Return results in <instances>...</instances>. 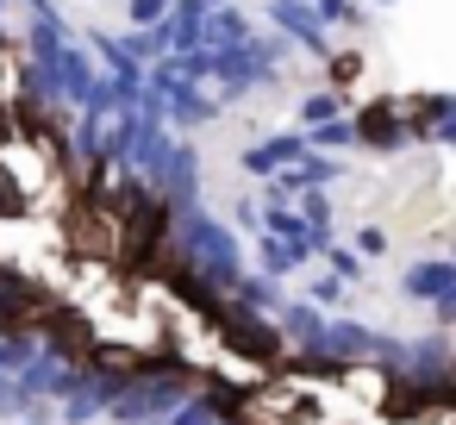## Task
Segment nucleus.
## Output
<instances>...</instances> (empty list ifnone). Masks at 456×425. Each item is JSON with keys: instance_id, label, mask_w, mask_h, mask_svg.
<instances>
[{"instance_id": "nucleus-9", "label": "nucleus", "mask_w": 456, "mask_h": 425, "mask_svg": "<svg viewBox=\"0 0 456 425\" xmlns=\"http://www.w3.org/2000/svg\"><path fill=\"white\" fill-rule=\"evenodd\" d=\"M331 269H338L344 282H356V275H362V269H356V257H344V250H331Z\"/></svg>"}, {"instance_id": "nucleus-7", "label": "nucleus", "mask_w": 456, "mask_h": 425, "mask_svg": "<svg viewBox=\"0 0 456 425\" xmlns=\"http://www.w3.org/2000/svg\"><path fill=\"white\" fill-rule=\"evenodd\" d=\"M319 331H325V325H319V313H313V306H288V338H294V344L319 350Z\"/></svg>"}, {"instance_id": "nucleus-6", "label": "nucleus", "mask_w": 456, "mask_h": 425, "mask_svg": "<svg viewBox=\"0 0 456 425\" xmlns=\"http://www.w3.org/2000/svg\"><path fill=\"white\" fill-rule=\"evenodd\" d=\"M163 425H232V419L213 406V394H188V400H182V406H175Z\"/></svg>"}, {"instance_id": "nucleus-5", "label": "nucleus", "mask_w": 456, "mask_h": 425, "mask_svg": "<svg viewBox=\"0 0 456 425\" xmlns=\"http://www.w3.org/2000/svg\"><path fill=\"white\" fill-rule=\"evenodd\" d=\"M456 288V263H419V269H406V294L412 300H444Z\"/></svg>"}, {"instance_id": "nucleus-2", "label": "nucleus", "mask_w": 456, "mask_h": 425, "mask_svg": "<svg viewBox=\"0 0 456 425\" xmlns=\"http://www.w3.org/2000/svg\"><path fill=\"white\" fill-rule=\"evenodd\" d=\"M219 331H225V344L232 350H244V356H256V363H269V356H281V338L250 313V306H238V313H225L219 319Z\"/></svg>"}, {"instance_id": "nucleus-3", "label": "nucleus", "mask_w": 456, "mask_h": 425, "mask_svg": "<svg viewBox=\"0 0 456 425\" xmlns=\"http://www.w3.org/2000/svg\"><path fill=\"white\" fill-rule=\"evenodd\" d=\"M319 350H331V356H344V363H350V356H375V350H381V338H375L369 325L338 319V325H325V331H319Z\"/></svg>"}, {"instance_id": "nucleus-1", "label": "nucleus", "mask_w": 456, "mask_h": 425, "mask_svg": "<svg viewBox=\"0 0 456 425\" xmlns=\"http://www.w3.org/2000/svg\"><path fill=\"white\" fill-rule=\"evenodd\" d=\"M182 400H188V369H163V375H151V381H138V375H132V388L113 400V419H119V425L169 419Z\"/></svg>"}, {"instance_id": "nucleus-4", "label": "nucleus", "mask_w": 456, "mask_h": 425, "mask_svg": "<svg viewBox=\"0 0 456 425\" xmlns=\"http://www.w3.org/2000/svg\"><path fill=\"white\" fill-rule=\"evenodd\" d=\"M406 132H412V126H400V113H394V107H369V113L356 119V138H362V144H375V151H400V144H406Z\"/></svg>"}, {"instance_id": "nucleus-8", "label": "nucleus", "mask_w": 456, "mask_h": 425, "mask_svg": "<svg viewBox=\"0 0 456 425\" xmlns=\"http://www.w3.org/2000/svg\"><path fill=\"white\" fill-rule=\"evenodd\" d=\"M232 294H238V300H244V306H275V288H269V282H263V275H250V282H244V275H238V288H232Z\"/></svg>"}]
</instances>
